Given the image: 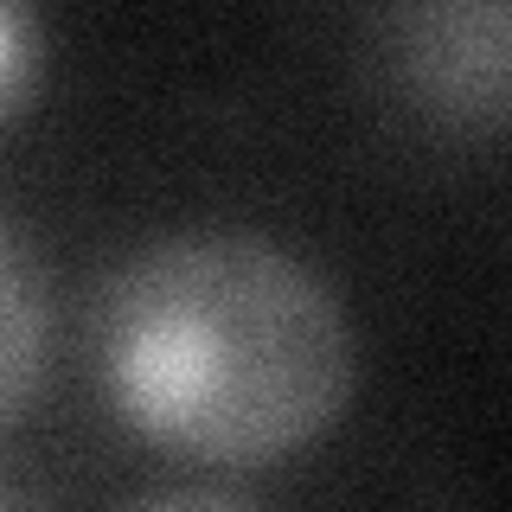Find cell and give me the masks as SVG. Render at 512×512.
Wrapping results in <instances>:
<instances>
[{"label":"cell","instance_id":"cell-1","mask_svg":"<svg viewBox=\"0 0 512 512\" xmlns=\"http://www.w3.org/2000/svg\"><path fill=\"white\" fill-rule=\"evenodd\" d=\"M96 359L141 436L231 468L314 442L359 378L340 295L250 231L135 250L96 301Z\"/></svg>","mask_w":512,"mask_h":512},{"label":"cell","instance_id":"cell-2","mask_svg":"<svg viewBox=\"0 0 512 512\" xmlns=\"http://www.w3.org/2000/svg\"><path fill=\"white\" fill-rule=\"evenodd\" d=\"M45 346H52V282L32 244L0 218V423H13L39 391Z\"/></svg>","mask_w":512,"mask_h":512},{"label":"cell","instance_id":"cell-3","mask_svg":"<svg viewBox=\"0 0 512 512\" xmlns=\"http://www.w3.org/2000/svg\"><path fill=\"white\" fill-rule=\"evenodd\" d=\"M39 20L26 7H0V128L26 109V96L39 90Z\"/></svg>","mask_w":512,"mask_h":512},{"label":"cell","instance_id":"cell-5","mask_svg":"<svg viewBox=\"0 0 512 512\" xmlns=\"http://www.w3.org/2000/svg\"><path fill=\"white\" fill-rule=\"evenodd\" d=\"M0 512H45V506L32 500V493H20V487H7V480H0Z\"/></svg>","mask_w":512,"mask_h":512},{"label":"cell","instance_id":"cell-4","mask_svg":"<svg viewBox=\"0 0 512 512\" xmlns=\"http://www.w3.org/2000/svg\"><path fill=\"white\" fill-rule=\"evenodd\" d=\"M135 512H256V506L218 487H180V493H160V500H141Z\"/></svg>","mask_w":512,"mask_h":512}]
</instances>
